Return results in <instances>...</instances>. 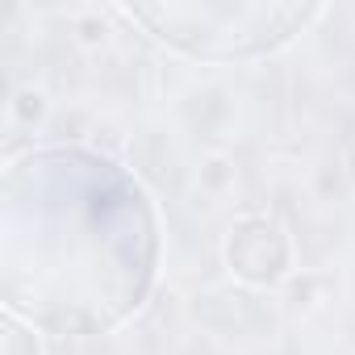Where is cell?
<instances>
[{"label":"cell","mask_w":355,"mask_h":355,"mask_svg":"<svg viewBox=\"0 0 355 355\" xmlns=\"http://www.w3.org/2000/svg\"><path fill=\"white\" fill-rule=\"evenodd\" d=\"M159 218L130 171L92 150H30L5 171V305L51 334L121 326L150 293Z\"/></svg>","instance_id":"obj_1"},{"label":"cell","mask_w":355,"mask_h":355,"mask_svg":"<svg viewBox=\"0 0 355 355\" xmlns=\"http://www.w3.org/2000/svg\"><path fill=\"white\" fill-rule=\"evenodd\" d=\"M167 46L197 59H251L293 42L313 17V5H163V9H125Z\"/></svg>","instance_id":"obj_2"}]
</instances>
